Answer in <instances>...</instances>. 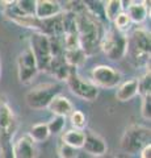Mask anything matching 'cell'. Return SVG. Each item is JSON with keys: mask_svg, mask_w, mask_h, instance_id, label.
Segmentation results:
<instances>
[{"mask_svg": "<svg viewBox=\"0 0 151 158\" xmlns=\"http://www.w3.org/2000/svg\"><path fill=\"white\" fill-rule=\"evenodd\" d=\"M125 13L129 16L131 23H143L150 15V2H130Z\"/></svg>", "mask_w": 151, "mask_h": 158, "instance_id": "5bb4252c", "label": "cell"}, {"mask_svg": "<svg viewBox=\"0 0 151 158\" xmlns=\"http://www.w3.org/2000/svg\"><path fill=\"white\" fill-rule=\"evenodd\" d=\"M66 83L69 86L70 91L74 94L75 96L83 99L87 102H92L99 96V88H97L91 81H87L79 73L76 71V69H72L70 75L67 77Z\"/></svg>", "mask_w": 151, "mask_h": 158, "instance_id": "ba28073f", "label": "cell"}, {"mask_svg": "<svg viewBox=\"0 0 151 158\" xmlns=\"http://www.w3.org/2000/svg\"><path fill=\"white\" fill-rule=\"evenodd\" d=\"M151 131L145 125H130L121 137V149L128 154H137L150 144Z\"/></svg>", "mask_w": 151, "mask_h": 158, "instance_id": "277c9868", "label": "cell"}, {"mask_svg": "<svg viewBox=\"0 0 151 158\" xmlns=\"http://www.w3.org/2000/svg\"><path fill=\"white\" fill-rule=\"evenodd\" d=\"M37 74H38V69H37L36 59L33 57L30 49L28 48L22 53L18 54V58H17L18 81L24 83V85H26V83L33 81V78H36Z\"/></svg>", "mask_w": 151, "mask_h": 158, "instance_id": "30bf717a", "label": "cell"}, {"mask_svg": "<svg viewBox=\"0 0 151 158\" xmlns=\"http://www.w3.org/2000/svg\"><path fill=\"white\" fill-rule=\"evenodd\" d=\"M58 156H59V158H77L79 157V152L75 148H71L61 142L59 146H58Z\"/></svg>", "mask_w": 151, "mask_h": 158, "instance_id": "cb8c5ba5", "label": "cell"}, {"mask_svg": "<svg viewBox=\"0 0 151 158\" xmlns=\"http://www.w3.org/2000/svg\"><path fill=\"white\" fill-rule=\"evenodd\" d=\"M28 135L36 144H38V142L46 141L49 138V136H50V132H49L46 123H38V124L33 125L30 128V132H29Z\"/></svg>", "mask_w": 151, "mask_h": 158, "instance_id": "d6986e66", "label": "cell"}, {"mask_svg": "<svg viewBox=\"0 0 151 158\" xmlns=\"http://www.w3.org/2000/svg\"><path fill=\"white\" fill-rule=\"evenodd\" d=\"M91 82L99 88H114L121 83V73L108 65H99L93 67Z\"/></svg>", "mask_w": 151, "mask_h": 158, "instance_id": "9c48e42d", "label": "cell"}, {"mask_svg": "<svg viewBox=\"0 0 151 158\" xmlns=\"http://www.w3.org/2000/svg\"><path fill=\"white\" fill-rule=\"evenodd\" d=\"M104 12H105L106 19L113 23L114 19L118 16L121 12H124L122 2H120V0H109V2H105L104 3Z\"/></svg>", "mask_w": 151, "mask_h": 158, "instance_id": "ffe728a7", "label": "cell"}, {"mask_svg": "<svg viewBox=\"0 0 151 158\" xmlns=\"http://www.w3.org/2000/svg\"><path fill=\"white\" fill-rule=\"evenodd\" d=\"M71 118V124L75 129H79L83 131L87 125V120H85V116L81 111H72V113L70 115Z\"/></svg>", "mask_w": 151, "mask_h": 158, "instance_id": "603a6c76", "label": "cell"}, {"mask_svg": "<svg viewBox=\"0 0 151 158\" xmlns=\"http://www.w3.org/2000/svg\"><path fill=\"white\" fill-rule=\"evenodd\" d=\"M63 127H65V117L55 116L50 123H47V128H49L50 135H57V133H59L63 129Z\"/></svg>", "mask_w": 151, "mask_h": 158, "instance_id": "484cf974", "label": "cell"}, {"mask_svg": "<svg viewBox=\"0 0 151 158\" xmlns=\"http://www.w3.org/2000/svg\"><path fill=\"white\" fill-rule=\"evenodd\" d=\"M14 7L21 15L25 16H34L36 12V2L33 0H18L14 2Z\"/></svg>", "mask_w": 151, "mask_h": 158, "instance_id": "7402d4cb", "label": "cell"}, {"mask_svg": "<svg viewBox=\"0 0 151 158\" xmlns=\"http://www.w3.org/2000/svg\"><path fill=\"white\" fill-rule=\"evenodd\" d=\"M97 158H117V157H114V156H110V154H104V156L97 157Z\"/></svg>", "mask_w": 151, "mask_h": 158, "instance_id": "f546056e", "label": "cell"}, {"mask_svg": "<svg viewBox=\"0 0 151 158\" xmlns=\"http://www.w3.org/2000/svg\"><path fill=\"white\" fill-rule=\"evenodd\" d=\"M29 42H30L29 49L36 59L38 71H46L49 63L51 61L50 40L42 33H33Z\"/></svg>", "mask_w": 151, "mask_h": 158, "instance_id": "52a82bcc", "label": "cell"}, {"mask_svg": "<svg viewBox=\"0 0 151 158\" xmlns=\"http://www.w3.org/2000/svg\"><path fill=\"white\" fill-rule=\"evenodd\" d=\"M151 40L150 33L145 29H134L129 36H126V54L125 57L135 67L150 65Z\"/></svg>", "mask_w": 151, "mask_h": 158, "instance_id": "7a4b0ae2", "label": "cell"}, {"mask_svg": "<svg viewBox=\"0 0 151 158\" xmlns=\"http://www.w3.org/2000/svg\"><path fill=\"white\" fill-rule=\"evenodd\" d=\"M113 23H114V29H117V31H120L122 33H124V31H126V29H129L130 24H131L129 16L125 12H121L118 16L114 19Z\"/></svg>", "mask_w": 151, "mask_h": 158, "instance_id": "d4e9b609", "label": "cell"}, {"mask_svg": "<svg viewBox=\"0 0 151 158\" xmlns=\"http://www.w3.org/2000/svg\"><path fill=\"white\" fill-rule=\"evenodd\" d=\"M12 150L14 158H37L38 157V146L32 140L29 135H24L18 137L12 144Z\"/></svg>", "mask_w": 151, "mask_h": 158, "instance_id": "8fae6325", "label": "cell"}, {"mask_svg": "<svg viewBox=\"0 0 151 158\" xmlns=\"http://www.w3.org/2000/svg\"><path fill=\"white\" fill-rule=\"evenodd\" d=\"M141 158H151V145H146L142 150L139 152Z\"/></svg>", "mask_w": 151, "mask_h": 158, "instance_id": "f1b7e54d", "label": "cell"}, {"mask_svg": "<svg viewBox=\"0 0 151 158\" xmlns=\"http://www.w3.org/2000/svg\"><path fill=\"white\" fill-rule=\"evenodd\" d=\"M0 158H14L13 150H12V144L0 146Z\"/></svg>", "mask_w": 151, "mask_h": 158, "instance_id": "83f0119b", "label": "cell"}, {"mask_svg": "<svg viewBox=\"0 0 151 158\" xmlns=\"http://www.w3.org/2000/svg\"><path fill=\"white\" fill-rule=\"evenodd\" d=\"M62 86L59 83H41L32 90H29L25 95V102L29 108L36 111L47 108L50 102L57 95H61Z\"/></svg>", "mask_w": 151, "mask_h": 158, "instance_id": "3957f363", "label": "cell"}, {"mask_svg": "<svg viewBox=\"0 0 151 158\" xmlns=\"http://www.w3.org/2000/svg\"><path fill=\"white\" fill-rule=\"evenodd\" d=\"M100 50H103L110 61H120L126 54V34L112 28L105 31L101 40Z\"/></svg>", "mask_w": 151, "mask_h": 158, "instance_id": "5b68a950", "label": "cell"}, {"mask_svg": "<svg viewBox=\"0 0 151 158\" xmlns=\"http://www.w3.org/2000/svg\"><path fill=\"white\" fill-rule=\"evenodd\" d=\"M70 8L67 12H72L75 15L76 23V33L79 37L80 49L85 53V56H92L100 50L101 40L104 37V27L101 24L99 16L92 12L87 7L85 3H80L81 6H76Z\"/></svg>", "mask_w": 151, "mask_h": 158, "instance_id": "6da1fadb", "label": "cell"}, {"mask_svg": "<svg viewBox=\"0 0 151 158\" xmlns=\"http://www.w3.org/2000/svg\"><path fill=\"white\" fill-rule=\"evenodd\" d=\"M63 58H65V61L69 66L76 69L81 65H84L87 56L80 48H77V49H72V50H65Z\"/></svg>", "mask_w": 151, "mask_h": 158, "instance_id": "ac0fdd59", "label": "cell"}, {"mask_svg": "<svg viewBox=\"0 0 151 158\" xmlns=\"http://www.w3.org/2000/svg\"><path fill=\"white\" fill-rule=\"evenodd\" d=\"M0 75H2V58H0Z\"/></svg>", "mask_w": 151, "mask_h": 158, "instance_id": "4dcf8cb0", "label": "cell"}, {"mask_svg": "<svg viewBox=\"0 0 151 158\" xmlns=\"http://www.w3.org/2000/svg\"><path fill=\"white\" fill-rule=\"evenodd\" d=\"M18 128L17 117L8 102L0 96V146L12 144V137Z\"/></svg>", "mask_w": 151, "mask_h": 158, "instance_id": "8992f818", "label": "cell"}, {"mask_svg": "<svg viewBox=\"0 0 151 158\" xmlns=\"http://www.w3.org/2000/svg\"><path fill=\"white\" fill-rule=\"evenodd\" d=\"M137 85H138V94L141 96H146V95H151V74H150V67L146 70L139 79H137Z\"/></svg>", "mask_w": 151, "mask_h": 158, "instance_id": "44dd1931", "label": "cell"}, {"mask_svg": "<svg viewBox=\"0 0 151 158\" xmlns=\"http://www.w3.org/2000/svg\"><path fill=\"white\" fill-rule=\"evenodd\" d=\"M84 131H79V129H70L63 133L62 136V142L66 145H69L75 149H81L83 144H84Z\"/></svg>", "mask_w": 151, "mask_h": 158, "instance_id": "e0dca14e", "label": "cell"}, {"mask_svg": "<svg viewBox=\"0 0 151 158\" xmlns=\"http://www.w3.org/2000/svg\"><path fill=\"white\" fill-rule=\"evenodd\" d=\"M141 113L145 120L151 118V95H146L142 98V106H141Z\"/></svg>", "mask_w": 151, "mask_h": 158, "instance_id": "4316f807", "label": "cell"}, {"mask_svg": "<svg viewBox=\"0 0 151 158\" xmlns=\"http://www.w3.org/2000/svg\"><path fill=\"white\" fill-rule=\"evenodd\" d=\"M84 135H85V138H84V144H83L81 149H84L85 153H88L91 156H95V157H101L106 154L108 145H106V142L103 137L96 135L92 131L84 132Z\"/></svg>", "mask_w": 151, "mask_h": 158, "instance_id": "7c38bea8", "label": "cell"}, {"mask_svg": "<svg viewBox=\"0 0 151 158\" xmlns=\"http://www.w3.org/2000/svg\"><path fill=\"white\" fill-rule=\"evenodd\" d=\"M62 13V6L53 0H37L34 16L40 20H47Z\"/></svg>", "mask_w": 151, "mask_h": 158, "instance_id": "4fadbf2b", "label": "cell"}, {"mask_svg": "<svg viewBox=\"0 0 151 158\" xmlns=\"http://www.w3.org/2000/svg\"><path fill=\"white\" fill-rule=\"evenodd\" d=\"M47 108H49V111H50L51 113H54L55 116L65 117V118L67 116H70L72 113V111H74V106H72V103L63 95H57L50 102V104H49Z\"/></svg>", "mask_w": 151, "mask_h": 158, "instance_id": "9a60e30c", "label": "cell"}, {"mask_svg": "<svg viewBox=\"0 0 151 158\" xmlns=\"http://www.w3.org/2000/svg\"><path fill=\"white\" fill-rule=\"evenodd\" d=\"M137 94H138L137 79H129V81H126L122 85L118 86L116 91V98L120 102H128L130 99H133Z\"/></svg>", "mask_w": 151, "mask_h": 158, "instance_id": "2e32d148", "label": "cell"}]
</instances>
